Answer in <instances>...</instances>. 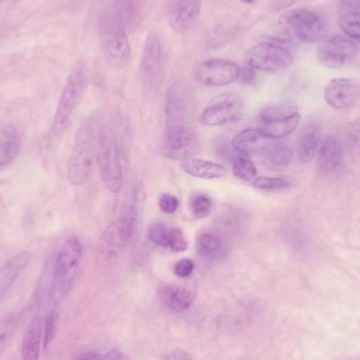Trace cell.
<instances>
[{"label":"cell","instance_id":"cell-17","mask_svg":"<svg viewBox=\"0 0 360 360\" xmlns=\"http://www.w3.org/2000/svg\"><path fill=\"white\" fill-rule=\"evenodd\" d=\"M22 145V133L15 124H6L0 130V169L10 166L18 158Z\"/></svg>","mask_w":360,"mask_h":360},{"label":"cell","instance_id":"cell-7","mask_svg":"<svg viewBox=\"0 0 360 360\" xmlns=\"http://www.w3.org/2000/svg\"><path fill=\"white\" fill-rule=\"evenodd\" d=\"M279 23L288 33L302 41H321L328 35L325 19L308 8H294L285 13Z\"/></svg>","mask_w":360,"mask_h":360},{"label":"cell","instance_id":"cell-26","mask_svg":"<svg viewBox=\"0 0 360 360\" xmlns=\"http://www.w3.org/2000/svg\"><path fill=\"white\" fill-rule=\"evenodd\" d=\"M270 139L262 134L260 129H245L233 139L232 146L237 152L250 154L260 152L268 143Z\"/></svg>","mask_w":360,"mask_h":360},{"label":"cell","instance_id":"cell-42","mask_svg":"<svg viewBox=\"0 0 360 360\" xmlns=\"http://www.w3.org/2000/svg\"><path fill=\"white\" fill-rule=\"evenodd\" d=\"M77 360H105V357L95 352L84 353Z\"/></svg>","mask_w":360,"mask_h":360},{"label":"cell","instance_id":"cell-32","mask_svg":"<svg viewBox=\"0 0 360 360\" xmlns=\"http://www.w3.org/2000/svg\"><path fill=\"white\" fill-rule=\"evenodd\" d=\"M214 207V202L211 197L205 193H199L191 198V213L195 218H205L211 214Z\"/></svg>","mask_w":360,"mask_h":360},{"label":"cell","instance_id":"cell-12","mask_svg":"<svg viewBox=\"0 0 360 360\" xmlns=\"http://www.w3.org/2000/svg\"><path fill=\"white\" fill-rule=\"evenodd\" d=\"M166 129L188 126L192 114V97L182 82L171 86L166 97Z\"/></svg>","mask_w":360,"mask_h":360},{"label":"cell","instance_id":"cell-22","mask_svg":"<svg viewBox=\"0 0 360 360\" xmlns=\"http://www.w3.org/2000/svg\"><path fill=\"white\" fill-rule=\"evenodd\" d=\"M300 120V113H296L287 117L262 120L259 129L266 139L270 141H278L292 134L297 129Z\"/></svg>","mask_w":360,"mask_h":360},{"label":"cell","instance_id":"cell-31","mask_svg":"<svg viewBox=\"0 0 360 360\" xmlns=\"http://www.w3.org/2000/svg\"><path fill=\"white\" fill-rule=\"evenodd\" d=\"M293 177L290 176H262L253 180L254 188L258 190L275 191L290 188L294 184Z\"/></svg>","mask_w":360,"mask_h":360},{"label":"cell","instance_id":"cell-18","mask_svg":"<svg viewBox=\"0 0 360 360\" xmlns=\"http://www.w3.org/2000/svg\"><path fill=\"white\" fill-rule=\"evenodd\" d=\"M262 153V165L273 172H281L289 167L293 158V151L289 143L283 141L269 143Z\"/></svg>","mask_w":360,"mask_h":360},{"label":"cell","instance_id":"cell-20","mask_svg":"<svg viewBox=\"0 0 360 360\" xmlns=\"http://www.w3.org/2000/svg\"><path fill=\"white\" fill-rule=\"evenodd\" d=\"M196 251L205 259L217 260L226 255V245L219 233L203 230L197 235Z\"/></svg>","mask_w":360,"mask_h":360},{"label":"cell","instance_id":"cell-38","mask_svg":"<svg viewBox=\"0 0 360 360\" xmlns=\"http://www.w3.org/2000/svg\"><path fill=\"white\" fill-rule=\"evenodd\" d=\"M194 271V262L188 258H182L174 266V272L180 278H186Z\"/></svg>","mask_w":360,"mask_h":360},{"label":"cell","instance_id":"cell-2","mask_svg":"<svg viewBox=\"0 0 360 360\" xmlns=\"http://www.w3.org/2000/svg\"><path fill=\"white\" fill-rule=\"evenodd\" d=\"M96 162L105 188L118 193L124 182L122 152L115 133L110 127H103L97 137Z\"/></svg>","mask_w":360,"mask_h":360},{"label":"cell","instance_id":"cell-21","mask_svg":"<svg viewBox=\"0 0 360 360\" xmlns=\"http://www.w3.org/2000/svg\"><path fill=\"white\" fill-rule=\"evenodd\" d=\"M344 158V147L340 139L329 136L323 141L319 152V169L323 173L335 171Z\"/></svg>","mask_w":360,"mask_h":360},{"label":"cell","instance_id":"cell-5","mask_svg":"<svg viewBox=\"0 0 360 360\" xmlns=\"http://www.w3.org/2000/svg\"><path fill=\"white\" fill-rule=\"evenodd\" d=\"M94 126L86 122L78 131L73 152L68 164V179L74 186H79L90 179L93 160L96 152Z\"/></svg>","mask_w":360,"mask_h":360},{"label":"cell","instance_id":"cell-15","mask_svg":"<svg viewBox=\"0 0 360 360\" xmlns=\"http://www.w3.org/2000/svg\"><path fill=\"white\" fill-rule=\"evenodd\" d=\"M360 99V86L349 78H334L325 89V101L336 110L355 107Z\"/></svg>","mask_w":360,"mask_h":360},{"label":"cell","instance_id":"cell-16","mask_svg":"<svg viewBox=\"0 0 360 360\" xmlns=\"http://www.w3.org/2000/svg\"><path fill=\"white\" fill-rule=\"evenodd\" d=\"M201 0H173L168 8L171 27L176 32L188 30L198 18Z\"/></svg>","mask_w":360,"mask_h":360},{"label":"cell","instance_id":"cell-23","mask_svg":"<svg viewBox=\"0 0 360 360\" xmlns=\"http://www.w3.org/2000/svg\"><path fill=\"white\" fill-rule=\"evenodd\" d=\"M158 295L162 304L175 312L186 310L194 300V294L190 290L177 285H162Z\"/></svg>","mask_w":360,"mask_h":360},{"label":"cell","instance_id":"cell-39","mask_svg":"<svg viewBox=\"0 0 360 360\" xmlns=\"http://www.w3.org/2000/svg\"><path fill=\"white\" fill-rule=\"evenodd\" d=\"M239 78H240L241 82H245V84H252L254 79H255V72H254L253 68L248 65L243 71L240 70Z\"/></svg>","mask_w":360,"mask_h":360},{"label":"cell","instance_id":"cell-27","mask_svg":"<svg viewBox=\"0 0 360 360\" xmlns=\"http://www.w3.org/2000/svg\"><path fill=\"white\" fill-rule=\"evenodd\" d=\"M105 10L120 22L130 29L139 20L141 6L137 0H114Z\"/></svg>","mask_w":360,"mask_h":360},{"label":"cell","instance_id":"cell-11","mask_svg":"<svg viewBox=\"0 0 360 360\" xmlns=\"http://www.w3.org/2000/svg\"><path fill=\"white\" fill-rule=\"evenodd\" d=\"M240 68L226 59H209L195 68V79L207 86H228L239 79Z\"/></svg>","mask_w":360,"mask_h":360},{"label":"cell","instance_id":"cell-4","mask_svg":"<svg viewBox=\"0 0 360 360\" xmlns=\"http://www.w3.org/2000/svg\"><path fill=\"white\" fill-rule=\"evenodd\" d=\"M127 31L122 22L105 10L101 17L99 32L103 56L112 67L124 68L130 61L131 46Z\"/></svg>","mask_w":360,"mask_h":360},{"label":"cell","instance_id":"cell-36","mask_svg":"<svg viewBox=\"0 0 360 360\" xmlns=\"http://www.w3.org/2000/svg\"><path fill=\"white\" fill-rule=\"evenodd\" d=\"M167 248L172 251L181 253L188 249V241L184 232L179 228L172 229L169 231L168 241H167Z\"/></svg>","mask_w":360,"mask_h":360},{"label":"cell","instance_id":"cell-8","mask_svg":"<svg viewBox=\"0 0 360 360\" xmlns=\"http://www.w3.org/2000/svg\"><path fill=\"white\" fill-rule=\"evenodd\" d=\"M165 54L162 41L151 33L146 40L141 63V76L143 88L149 93H158L164 79Z\"/></svg>","mask_w":360,"mask_h":360},{"label":"cell","instance_id":"cell-13","mask_svg":"<svg viewBox=\"0 0 360 360\" xmlns=\"http://www.w3.org/2000/svg\"><path fill=\"white\" fill-rule=\"evenodd\" d=\"M166 130L164 154L167 158L184 162L193 158L198 152V139L190 126L177 127Z\"/></svg>","mask_w":360,"mask_h":360},{"label":"cell","instance_id":"cell-43","mask_svg":"<svg viewBox=\"0 0 360 360\" xmlns=\"http://www.w3.org/2000/svg\"><path fill=\"white\" fill-rule=\"evenodd\" d=\"M243 2H245V4H252V2L255 1V0H243Z\"/></svg>","mask_w":360,"mask_h":360},{"label":"cell","instance_id":"cell-40","mask_svg":"<svg viewBox=\"0 0 360 360\" xmlns=\"http://www.w3.org/2000/svg\"><path fill=\"white\" fill-rule=\"evenodd\" d=\"M164 360H191L190 355L184 350H175L169 353Z\"/></svg>","mask_w":360,"mask_h":360},{"label":"cell","instance_id":"cell-6","mask_svg":"<svg viewBox=\"0 0 360 360\" xmlns=\"http://www.w3.org/2000/svg\"><path fill=\"white\" fill-rule=\"evenodd\" d=\"M139 212L137 198H134L126 211L103 231L98 243L101 255H115L130 243L139 226Z\"/></svg>","mask_w":360,"mask_h":360},{"label":"cell","instance_id":"cell-29","mask_svg":"<svg viewBox=\"0 0 360 360\" xmlns=\"http://www.w3.org/2000/svg\"><path fill=\"white\" fill-rule=\"evenodd\" d=\"M232 171L235 177L243 181H253L257 176V169L253 160L248 154L240 152H237L233 158Z\"/></svg>","mask_w":360,"mask_h":360},{"label":"cell","instance_id":"cell-19","mask_svg":"<svg viewBox=\"0 0 360 360\" xmlns=\"http://www.w3.org/2000/svg\"><path fill=\"white\" fill-rule=\"evenodd\" d=\"M31 258L32 254L30 252L23 251L2 264L0 268V300L6 295L21 272L27 268Z\"/></svg>","mask_w":360,"mask_h":360},{"label":"cell","instance_id":"cell-30","mask_svg":"<svg viewBox=\"0 0 360 360\" xmlns=\"http://www.w3.org/2000/svg\"><path fill=\"white\" fill-rule=\"evenodd\" d=\"M340 25L345 35L355 41H360V11L342 10L340 16Z\"/></svg>","mask_w":360,"mask_h":360},{"label":"cell","instance_id":"cell-41","mask_svg":"<svg viewBox=\"0 0 360 360\" xmlns=\"http://www.w3.org/2000/svg\"><path fill=\"white\" fill-rule=\"evenodd\" d=\"M105 360H133L124 354V353L120 352V351L113 350L111 352L108 353L105 356Z\"/></svg>","mask_w":360,"mask_h":360},{"label":"cell","instance_id":"cell-35","mask_svg":"<svg viewBox=\"0 0 360 360\" xmlns=\"http://www.w3.org/2000/svg\"><path fill=\"white\" fill-rule=\"evenodd\" d=\"M169 231L167 226L160 222H155L149 226L148 230V238L154 245H160V247L167 248V241H168Z\"/></svg>","mask_w":360,"mask_h":360},{"label":"cell","instance_id":"cell-37","mask_svg":"<svg viewBox=\"0 0 360 360\" xmlns=\"http://www.w3.org/2000/svg\"><path fill=\"white\" fill-rule=\"evenodd\" d=\"M160 210L166 214L176 213L179 207V200L174 195L165 193L160 196V201H158Z\"/></svg>","mask_w":360,"mask_h":360},{"label":"cell","instance_id":"cell-34","mask_svg":"<svg viewBox=\"0 0 360 360\" xmlns=\"http://www.w3.org/2000/svg\"><path fill=\"white\" fill-rule=\"evenodd\" d=\"M59 313L57 309H52L46 317V323H44V347H48L51 342L54 340L57 333V328H58Z\"/></svg>","mask_w":360,"mask_h":360},{"label":"cell","instance_id":"cell-1","mask_svg":"<svg viewBox=\"0 0 360 360\" xmlns=\"http://www.w3.org/2000/svg\"><path fill=\"white\" fill-rule=\"evenodd\" d=\"M86 86H88L86 65L84 61H79L74 65L73 70L68 77L54 120H53L50 137H49V141L52 145L59 143L61 137L65 134L74 112L84 98Z\"/></svg>","mask_w":360,"mask_h":360},{"label":"cell","instance_id":"cell-9","mask_svg":"<svg viewBox=\"0 0 360 360\" xmlns=\"http://www.w3.org/2000/svg\"><path fill=\"white\" fill-rule=\"evenodd\" d=\"M245 60L254 70L274 73L291 67L294 57L289 50L279 44L262 42L248 51Z\"/></svg>","mask_w":360,"mask_h":360},{"label":"cell","instance_id":"cell-14","mask_svg":"<svg viewBox=\"0 0 360 360\" xmlns=\"http://www.w3.org/2000/svg\"><path fill=\"white\" fill-rule=\"evenodd\" d=\"M359 50L355 40L345 34H335L321 44L317 52L319 63L330 69L342 67Z\"/></svg>","mask_w":360,"mask_h":360},{"label":"cell","instance_id":"cell-33","mask_svg":"<svg viewBox=\"0 0 360 360\" xmlns=\"http://www.w3.org/2000/svg\"><path fill=\"white\" fill-rule=\"evenodd\" d=\"M17 327H18L17 315H8L4 319H0V353L10 344Z\"/></svg>","mask_w":360,"mask_h":360},{"label":"cell","instance_id":"cell-28","mask_svg":"<svg viewBox=\"0 0 360 360\" xmlns=\"http://www.w3.org/2000/svg\"><path fill=\"white\" fill-rule=\"evenodd\" d=\"M42 323L39 319H35L25 332L21 346L22 360L39 359L41 349Z\"/></svg>","mask_w":360,"mask_h":360},{"label":"cell","instance_id":"cell-24","mask_svg":"<svg viewBox=\"0 0 360 360\" xmlns=\"http://www.w3.org/2000/svg\"><path fill=\"white\" fill-rule=\"evenodd\" d=\"M180 168L190 176L207 180L221 179L226 173V167L222 165L197 158L184 160Z\"/></svg>","mask_w":360,"mask_h":360},{"label":"cell","instance_id":"cell-25","mask_svg":"<svg viewBox=\"0 0 360 360\" xmlns=\"http://www.w3.org/2000/svg\"><path fill=\"white\" fill-rule=\"evenodd\" d=\"M319 139L321 134L314 124H307L302 129L296 145L298 160L302 164H310L314 160L319 147Z\"/></svg>","mask_w":360,"mask_h":360},{"label":"cell","instance_id":"cell-10","mask_svg":"<svg viewBox=\"0 0 360 360\" xmlns=\"http://www.w3.org/2000/svg\"><path fill=\"white\" fill-rule=\"evenodd\" d=\"M243 116V101L237 94H221L212 99L200 116L201 124L219 127L236 122Z\"/></svg>","mask_w":360,"mask_h":360},{"label":"cell","instance_id":"cell-3","mask_svg":"<svg viewBox=\"0 0 360 360\" xmlns=\"http://www.w3.org/2000/svg\"><path fill=\"white\" fill-rule=\"evenodd\" d=\"M84 247L77 236L65 239L53 264V297L61 298L69 293L79 272Z\"/></svg>","mask_w":360,"mask_h":360}]
</instances>
